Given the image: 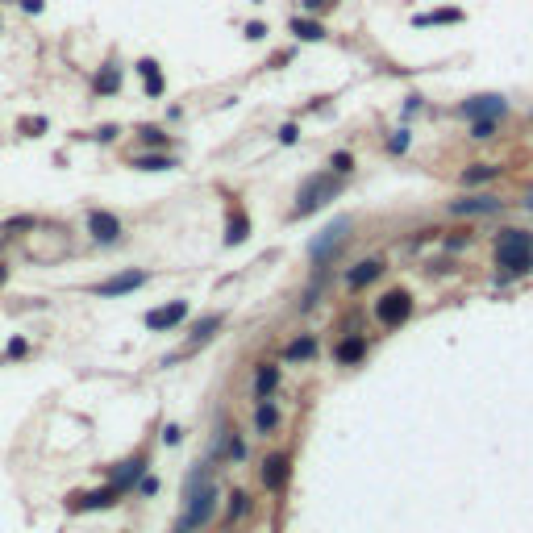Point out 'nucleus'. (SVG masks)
Masks as SVG:
<instances>
[{
  "instance_id": "58836bf2",
  "label": "nucleus",
  "mask_w": 533,
  "mask_h": 533,
  "mask_svg": "<svg viewBox=\"0 0 533 533\" xmlns=\"http://www.w3.org/2000/svg\"><path fill=\"white\" fill-rule=\"evenodd\" d=\"M163 442H167V446L179 442V425H167V429H163Z\"/></svg>"
},
{
  "instance_id": "79ce46f5",
  "label": "nucleus",
  "mask_w": 533,
  "mask_h": 533,
  "mask_svg": "<svg viewBox=\"0 0 533 533\" xmlns=\"http://www.w3.org/2000/svg\"><path fill=\"white\" fill-rule=\"evenodd\" d=\"M4 283H8V266L0 263V288H4Z\"/></svg>"
},
{
  "instance_id": "a878e982",
  "label": "nucleus",
  "mask_w": 533,
  "mask_h": 533,
  "mask_svg": "<svg viewBox=\"0 0 533 533\" xmlns=\"http://www.w3.org/2000/svg\"><path fill=\"white\" fill-rule=\"evenodd\" d=\"M338 358H342V362H355V358H362V338H346V342L338 346Z\"/></svg>"
},
{
  "instance_id": "a19ab883",
  "label": "nucleus",
  "mask_w": 533,
  "mask_h": 533,
  "mask_svg": "<svg viewBox=\"0 0 533 533\" xmlns=\"http://www.w3.org/2000/svg\"><path fill=\"white\" fill-rule=\"evenodd\" d=\"M329 4H333V0H305V8H309V13H321V8H329Z\"/></svg>"
},
{
  "instance_id": "0eeeda50",
  "label": "nucleus",
  "mask_w": 533,
  "mask_h": 533,
  "mask_svg": "<svg viewBox=\"0 0 533 533\" xmlns=\"http://www.w3.org/2000/svg\"><path fill=\"white\" fill-rule=\"evenodd\" d=\"M117 496H121V488H117V484H109V488H100V491H75V496H67V508H71V513L109 508V504H113Z\"/></svg>"
},
{
  "instance_id": "7c9ffc66",
  "label": "nucleus",
  "mask_w": 533,
  "mask_h": 533,
  "mask_svg": "<svg viewBox=\"0 0 533 533\" xmlns=\"http://www.w3.org/2000/svg\"><path fill=\"white\" fill-rule=\"evenodd\" d=\"M42 130H46V117H25L21 121V133H30V137H38Z\"/></svg>"
},
{
  "instance_id": "473e14b6",
  "label": "nucleus",
  "mask_w": 533,
  "mask_h": 533,
  "mask_svg": "<svg viewBox=\"0 0 533 533\" xmlns=\"http://www.w3.org/2000/svg\"><path fill=\"white\" fill-rule=\"evenodd\" d=\"M242 513H246V496L238 491V496L229 500V521H233V517H242Z\"/></svg>"
},
{
  "instance_id": "7ed1b4c3",
  "label": "nucleus",
  "mask_w": 533,
  "mask_h": 533,
  "mask_svg": "<svg viewBox=\"0 0 533 533\" xmlns=\"http://www.w3.org/2000/svg\"><path fill=\"white\" fill-rule=\"evenodd\" d=\"M213 508H217V488L204 479L200 488L188 491V513L179 517L176 533H196L200 525H209V517H213Z\"/></svg>"
},
{
  "instance_id": "20e7f679",
  "label": "nucleus",
  "mask_w": 533,
  "mask_h": 533,
  "mask_svg": "<svg viewBox=\"0 0 533 533\" xmlns=\"http://www.w3.org/2000/svg\"><path fill=\"white\" fill-rule=\"evenodd\" d=\"M408 312H412V296L408 292H384L379 300H375V317H379V325H400V321H408Z\"/></svg>"
},
{
  "instance_id": "cd10ccee",
  "label": "nucleus",
  "mask_w": 533,
  "mask_h": 533,
  "mask_svg": "<svg viewBox=\"0 0 533 533\" xmlns=\"http://www.w3.org/2000/svg\"><path fill=\"white\" fill-rule=\"evenodd\" d=\"M329 167H333V171H338V176H346V171H355V159H350V154H346V150H338V154H333V159H329Z\"/></svg>"
},
{
  "instance_id": "b1692460",
  "label": "nucleus",
  "mask_w": 533,
  "mask_h": 533,
  "mask_svg": "<svg viewBox=\"0 0 533 533\" xmlns=\"http://www.w3.org/2000/svg\"><path fill=\"white\" fill-rule=\"evenodd\" d=\"M255 425H259V434L275 429V425H279V412H275L271 404H259V412H255Z\"/></svg>"
},
{
  "instance_id": "9b49d317",
  "label": "nucleus",
  "mask_w": 533,
  "mask_h": 533,
  "mask_svg": "<svg viewBox=\"0 0 533 533\" xmlns=\"http://www.w3.org/2000/svg\"><path fill=\"white\" fill-rule=\"evenodd\" d=\"M500 209H504V200H496V196H462L450 204V213H458V217H479V213H500Z\"/></svg>"
},
{
  "instance_id": "2eb2a0df",
  "label": "nucleus",
  "mask_w": 533,
  "mask_h": 533,
  "mask_svg": "<svg viewBox=\"0 0 533 533\" xmlns=\"http://www.w3.org/2000/svg\"><path fill=\"white\" fill-rule=\"evenodd\" d=\"M283 479H288V458L283 454H271L263 467V484L266 488H283Z\"/></svg>"
},
{
  "instance_id": "ea45409f",
  "label": "nucleus",
  "mask_w": 533,
  "mask_h": 533,
  "mask_svg": "<svg viewBox=\"0 0 533 533\" xmlns=\"http://www.w3.org/2000/svg\"><path fill=\"white\" fill-rule=\"evenodd\" d=\"M229 458H246V446L238 442V438H233V442H229Z\"/></svg>"
},
{
  "instance_id": "393cba45",
  "label": "nucleus",
  "mask_w": 533,
  "mask_h": 533,
  "mask_svg": "<svg viewBox=\"0 0 533 533\" xmlns=\"http://www.w3.org/2000/svg\"><path fill=\"white\" fill-rule=\"evenodd\" d=\"M496 121H500V117H475V121H471V137L488 142L491 133H496Z\"/></svg>"
},
{
  "instance_id": "4be33fe9",
  "label": "nucleus",
  "mask_w": 533,
  "mask_h": 533,
  "mask_svg": "<svg viewBox=\"0 0 533 533\" xmlns=\"http://www.w3.org/2000/svg\"><path fill=\"white\" fill-rule=\"evenodd\" d=\"M500 176V167L496 163H479V167H467L462 171V183H488V179Z\"/></svg>"
},
{
  "instance_id": "4c0bfd02",
  "label": "nucleus",
  "mask_w": 533,
  "mask_h": 533,
  "mask_svg": "<svg viewBox=\"0 0 533 533\" xmlns=\"http://www.w3.org/2000/svg\"><path fill=\"white\" fill-rule=\"evenodd\" d=\"M21 8H25V13H30V17H38V13H42L46 4H42V0H21Z\"/></svg>"
},
{
  "instance_id": "a18cd8bd",
  "label": "nucleus",
  "mask_w": 533,
  "mask_h": 533,
  "mask_svg": "<svg viewBox=\"0 0 533 533\" xmlns=\"http://www.w3.org/2000/svg\"><path fill=\"white\" fill-rule=\"evenodd\" d=\"M4 4H8V0H4Z\"/></svg>"
},
{
  "instance_id": "6e6552de",
  "label": "nucleus",
  "mask_w": 533,
  "mask_h": 533,
  "mask_svg": "<svg viewBox=\"0 0 533 533\" xmlns=\"http://www.w3.org/2000/svg\"><path fill=\"white\" fill-rule=\"evenodd\" d=\"M88 233H92V242L109 246V242H117V238H121V221H117L113 213H104V209H92V213H88Z\"/></svg>"
},
{
  "instance_id": "37998d69",
  "label": "nucleus",
  "mask_w": 533,
  "mask_h": 533,
  "mask_svg": "<svg viewBox=\"0 0 533 533\" xmlns=\"http://www.w3.org/2000/svg\"><path fill=\"white\" fill-rule=\"evenodd\" d=\"M525 209H529V213H533V192H529V196H525Z\"/></svg>"
},
{
  "instance_id": "c03bdc74",
  "label": "nucleus",
  "mask_w": 533,
  "mask_h": 533,
  "mask_svg": "<svg viewBox=\"0 0 533 533\" xmlns=\"http://www.w3.org/2000/svg\"><path fill=\"white\" fill-rule=\"evenodd\" d=\"M255 4H263V0H255Z\"/></svg>"
},
{
  "instance_id": "f704fd0d",
  "label": "nucleus",
  "mask_w": 533,
  "mask_h": 533,
  "mask_svg": "<svg viewBox=\"0 0 533 533\" xmlns=\"http://www.w3.org/2000/svg\"><path fill=\"white\" fill-rule=\"evenodd\" d=\"M246 38H250V42H263V38H266V25L250 21V25H246Z\"/></svg>"
},
{
  "instance_id": "c756f323",
  "label": "nucleus",
  "mask_w": 533,
  "mask_h": 533,
  "mask_svg": "<svg viewBox=\"0 0 533 533\" xmlns=\"http://www.w3.org/2000/svg\"><path fill=\"white\" fill-rule=\"evenodd\" d=\"M388 150H392V154H404V150H408V130L392 133V137H388Z\"/></svg>"
},
{
  "instance_id": "72a5a7b5",
  "label": "nucleus",
  "mask_w": 533,
  "mask_h": 533,
  "mask_svg": "<svg viewBox=\"0 0 533 533\" xmlns=\"http://www.w3.org/2000/svg\"><path fill=\"white\" fill-rule=\"evenodd\" d=\"M4 350H8L13 358H21L25 350H30V346H25V338H8V346H4Z\"/></svg>"
},
{
  "instance_id": "c85d7f7f",
  "label": "nucleus",
  "mask_w": 533,
  "mask_h": 533,
  "mask_svg": "<svg viewBox=\"0 0 533 533\" xmlns=\"http://www.w3.org/2000/svg\"><path fill=\"white\" fill-rule=\"evenodd\" d=\"M142 142H146V146H163V142H167V133L159 130V125H142Z\"/></svg>"
},
{
  "instance_id": "2f4dec72",
  "label": "nucleus",
  "mask_w": 533,
  "mask_h": 533,
  "mask_svg": "<svg viewBox=\"0 0 533 533\" xmlns=\"http://www.w3.org/2000/svg\"><path fill=\"white\" fill-rule=\"evenodd\" d=\"M137 491H142V496H154V491H159V479H154V475H142V479H137Z\"/></svg>"
},
{
  "instance_id": "bb28decb",
  "label": "nucleus",
  "mask_w": 533,
  "mask_h": 533,
  "mask_svg": "<svg viewBox=\"0 0 533 533\" xmlns=\"http://www.w3.org/2000/svg\"><path fill=\"white\" fill-rule=\"evenodd\" d=\"M312 350H317V342H312V338H300V342L288 346V358H309Z\"/></svg>"
},
{
  "instance_id": "6ab92c4d",
  "label": "nucleus",
  "mask_w": 533,
  "mask_h": 533,
  "mask_svg": "<svg viewBox=\"0 0 533 533\" xmlns=\"http://www.w3.org/2000/svg\"><path fill=\"white\" fill-rule=\"evenodd\" d=\"M133 167H137V171H171L176 159H171V154H137Z\"/></svg>"
},
{
  "instance_id": "5701e85b",
  "label": "nucleus",
  "mask_w": 533,
  "mask_h": 533,
  "mask_svg": "<svg viewBox=\"0 0 533 533\" xmlns=\"http://www.w3.org/2000/svg\"><path fill=\"white\" fill-rule=\"evenodd\" d=\"M434 21H462V13H458V8H442V13H421V17H412V25H434Z\"/></svg>"
},
{
  "instance_id": "c9c22d12",
  "label": "nucleus",
  "mask_w": 533,
  "mask_h": 533,
  "mask_svg": "<svg viewBox=\"0 0 533 533\" xmlns=\"http://www.w3.org/2000/svg\"><path fill=\"white\" fill-rule=\"evenodd\" d=\"M117 133H121V130H117V125H104V130H96V133H92V137H96V142H113Z\"/></svg>"
},
{
  "instance_id": "f03ea898",
  "label": "nucleus",
  "mask_w": 533,
  "mask_h": 533,
  "mask_svg": "<svg viewBox=\"0 0 533 533\" xmlns=\"http://www.w3.org/2000/svg\"><path fill=\"white\" fill-rule=\"evenodd\" d=\"M338 176L333 171H317V176H309L305 183H300V192H296V209H292V217H312L325 200H333L338 196Z\"/></svg>"
},
{
  "instance_id": "e433bc0d",
  "label": "nucleus",
  "mask_w": 533,
  "mask_h": 533,
  "mask_svg": "<svg viewBox=\"0 0 533 533\" xmlns=\"http://www.w3.org/2000/svg\"><path fill=\"white\" fill-rule=\"evenodd\" d=\"M296 137H300V130H296V125H283V130H279V142H288V146H292Z\"/></svg>"
},
{
  "instance_id": "aec40b11",
  "label": "nucleus",
  "mask_w": 533,
  "mask_h": 533,
  "mask_svg": "<svg viewBox=\"0 0 533 533\" xmlns=\"http://www.w3.org/2000/svg\"><path fill=\"white\" fill-rule=\"evenodd\" d=\"M221 325H225V317H221V312H213V317H204V321L196 325V333H192V346H200V342H209V338H213V333H217Z\"/></svg>"
},
{
  "instance_id": "f8f14e48",
  "label": "nucleus",
  "mask_w": 533,
  "mask_h": 533,
  "mask_svg": "<svg viewBox=\"0 0 533 533\" xmlns=\"http://www.w3.org/2000/svg\"><path fill=\"white\" fill-rule=\"evenodd\" d=\"M137 75H142V84H146V96H163V92H167V80H163V71H159L154 59H142V63H137Z\"/></svg>"
},
{
  "instance_id": "39448f33",
  "label": "nucleus",
  "mask_w": 533,
  "mask_h": 533,
  "mask_svg": "<svg viewBox=\"0 0 533 533\" xmlns=\"http://www.w3.org/2000/svg\"><path fill=\"white\" fill-rule=\"evenodd\" d=\"M346 229H350V217H338L333 225H325V229H321V238H312V246H309L312 263H325V259H329V250H338V246H342Z\"/></svg>"
},
{
  "instance_id": "f3484780",
  "label": "nucleus",
  "mask_w": 533,
  "mask_h": 533,
  "mask_svg": "<svg viewBox=\"0 0 533 533\" xmlns=\"http://www.w3.org/2000/svg\"><path fill=\"white\" fill-rule=\"evenodd\" d=\"M250 238V221H246V213L238 209L233 217H229V229H225V246H242Z\"/></svg>"
},
{
  "instance_id": "dca6fc26",
  "label": "nucleus",
  "mask_w": 533,
  "mask_h": 533,
  "mask_svg": "<svg viewBox=\"0 0 533 533\" xmlns=\"http://www.w3.org/2000/svg\"><path fill=\"white\" fill-rule=\"evenodd\" d=\"M384 271V263H375V259H367V263H355L350 271H346V283L350 288H362V283H371L375 275Z\"/></svg>"
},
{
  "instance_id": "a211bd4d",
  "label": "nucleus",
  "mask_w": 533,
  "mask_h": 533,
  "mask_svg": "<svg viewBox=\"0 0 533 533\" xmlns=\"http://www.w3.org/2000/svg\"><path fill=\"white\" fill-rule=\"evenodd\" d=\"M142 475H146V458H130V462H125V467L117 471V479H113V484L125 491V488H133V484H137Z\"/></svg>"
},
{
  "instance_id": "ddd939ff",
  "label": "nucleus",
  "mask_w": 533,
  "mask_h": 533,
  "mask_svg": "<svg viewBox=\"0 0 533 533\" xmlns=\"http://www.w3.org/2000/svg\"><path fill=\"white\" fill-rule=\"evenodd\" d=\"M92 88H96V96H113V92H121V71H117V63H104V67L96 71Z\"/></svg>"
},
{
  "instance_id": "f257e3e1",
  "label": "nucleus",
  "mask_w": 533,
  "mask_h": 533,
  "mask_svg": "<svg viewBox=\"0 0 533 533\" xmlns=\"http://www.w3.org/2000/svg\"><path fill=\"white\" fill-rule=\"evenodd\" d=\"M496 263L517 271V275L533 271V233H525V229H504L496 238Z\"/></svg>"
},
{
  "instance_id": "412c9836",
  "label": "nucleus",
  "mask_w": 533,
  "mask_h": 533,
  "mask_svg": "<svg viewBox=\"0 0 533 533\" xmlns=\"http://www.w3.org/2000/svg\"><path fill=\"white\" fill-rule=\"evenodd\" d=\"M275 384H279V371H275V367H259V375H255V392L266 400L271 392H275Z\"/></svg>"
},
{
  "instance_id": "4468645a",
  "label": "nucleus",
  "mask_w": 533,
  "mask_h": 533,
  "mask_svg": "<svg viewBox=\"0 0 533 533\" xmlns=\"http://www.w3.org/2000/svg\"><path fill=\"white\" fill-rule=\"evenodd\" d=\"M300 42H325V25L321 21H312V17H292V25H288Z\"/></svg>"
},
{
  "instance_id": "423d86ee",
  "label": "nucleus",
  "mask_w": 533,
  "mask_h": 533,
  "mask_svg": "<svg viewBox=\"0 0 533 533\" xmlns=\"http://www.w3.org/2000/svg\"><path fill=\"white\" fill-rule=\"evenodd\" d=\"M467 121H475V117H504L508 113V100L504 96H496V92H484V96H471V100H462V109H458Z\"/></svg>"
},
{
  "instance_id": "1a4fd4ad",
  "label": "nucleus",
  "mask_w": 533,
  "mask_h": 533,
  "mask_svg": "<svg viewBox=\"0 0 533 533\" xmlns=\"http://www.w3.org/2000/svg\"><path fill=\"white\" fill-rule=\"evenodd\" d=\"M146 283V271H121L104 283H96V296H125V292H137Z\"/></svg>"
},
{
  "instance_id": "9d476101",
  "label": "nucleus",
  "mask_w": 533,
  "mask_h": 533,
  "mask_svg": "<svg viewBox=\"0 0 533 533\" xmlns=\"http://www.w3.org/2000/svg\"><path fill=\"white\" fill-rule=\"evenodd\" d=\"M183 317H188V305H183V300H171V305H163V309L146 312V329H176Z\"/></svg>"
}]
</instances>
